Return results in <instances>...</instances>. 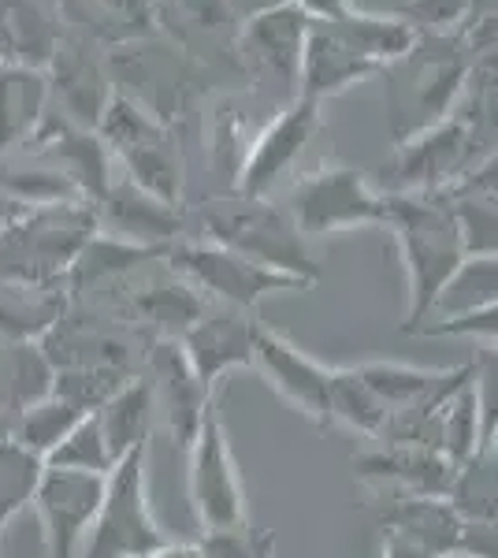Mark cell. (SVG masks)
Here are the masks:
<instances>
[{
	"mask_svg": "<svg viewBox=\"0 0 498 558\" xmlns=\"http://www.w3.org/2000/svg\"><path fill=\"white\" fill-rule=\"evenodd\" d=\"M49 470H71V473H97L108 476L116 470V454L105 439V428L97 421V413H86L75 428L68 432V439L45 458Z\"/></svg>",
	"mask_w": 498,
	"mask_h": 558,
	"instance_id": "34",
	"label": "cell"
},
{
	"mask_svg": "<svg viewBox=\"0 0 498 558\" xmlns=\"http://www.w3.org/2000/svg\"><path fill=\"white\" fill-rule=\"evenodd\" d=\"M328 421L331 425H347L368 439L387 436V413L384 399L365 384V376L353 368H335L331 373V399H328Z\"/></svg>",
	"mask_w": 498,
	"mask_h": 558,
	"instance_id": "28",
	"label": "cell"
},
{
	"mask_svg": "<svg viewBox=\"0 0 498 558\" xmlns=\"http://www.w3.org/2000/svg\"><path fill=\"white\" fill-rule=\"evenodd\" d=\"M23 149L31 153L34 160H45L49 168L68 175L89 205H101L105 194L112 191V183H116V160H112V153H108L101 134L71 123L57 108H49V112L41 116L34 134L23 142Z\"/></svg>",
	"mask_w": 498,
	"mask_h": 558,
	"instance_id": "9",
	"label": "cell"
},
{
	"mask_svg": "<svg viewBox=\"0 0 498 558\" xmlns=\"http://www.w3.org/2000/svg\"><path fill=\"white\" fill-rule=\"evenodd\" d=\"M168 250L160 246H142V242H126L120 235H108V231L97 228V235L86 242L83 254L75 257L68 272V291L71 294H83V291H97L101 283H112V279H123L131 276L138 265L146 260H157L165 257Z\"/></svg>",
	"mask_w": 498,
	"mask_h": 558,
	"instance_id": "26",
	"label": "cell"
},
{
	"mask_svg": "<svg viewBox=\"0 0 498 558\" xmlns=\"http://www.w3.org/2000/svg\"><path fill=\"white\" fill-rule=\"evenodd\" d=\"M458 558H498V518H465Z\"/></svg>",
	"mask_w": 498,
	"mask_h": 558,
	"instance_id": "42",
	"label": "cell"
},
{
	"mask_svg": "<svg viewBox=\"0 0 498 558\" xmlns=\"http://www.w3.org/2000/svg\"><path fill=\"white\" fill-rule=\"evenodd\" d=\"M97 134L131 183L168 205H183V157H179V142L168 123H160L157 116H149L146 108L116 89Z\"/></svg>",
	"mask_w": 498,
	"mask_h": 558,
	"instance_id": "4",
	"label": "cell"
},
{
	"mask_svg": "<svg viewBox=\"0 0 498 558\" xmlns=\"http://www.w3.org/2000/svg\"><path fill=\"white\" fill-rule=\"evenodd\" d=\"M63 31L31 0H0V64L38 68L52 64Z\"/></svg>",
	"mask_w": 498,
	"mask_h": 558,
	"instance_id": "23",
	"label": "cell"
},
{
	"mask_svg": "<svg viewBox=\"0 0 498 558\" xmlns=\"http://www.w3.org/2000/svg\"><path fill=\"white\" fill-rule=\"evenodd\" d=\"M473 376H469V387H473L476 399V413H479V447L498 432V347H479L476 357L469 362Z\"/></svg>",
	"mask_w": 498,
	"mask_h": 558,
	"instance_id": "40",
	"label": "cell"
},
{
	"mask_svg": "<svg viewBox=\"0 0 498 558\" xmlns=\"http://www.w3.org/2000/svg\"><path fill=\"white\" fill-rule=\"evenodd\" d=\"M153 413H157V402H153V387L146 380V373L134 376L108 407L97 410V421H101L105 439H108V447H112L116 462H120L123 454L138 451V447H149Z\"/></svg>",
	"mask_w": 498,
	"mask_h": 558,
	"instance_id": "27",
	"label": "cell"
},
{
	"mask_svg": "<svg viewBox=\"0 0 498 558\" xmlns=\"http://www.w3.org/2000/svg\"><path fill=\"white\" fill-rule=\"evenodd\" d=\"M439 451L454 465L469 462L479 451V413L469 380L439 407Z\"/></svg>",
	"mask_w": 498,
	"mask_h": 558,
	"instance_id": "37",
	"label": "cell"
},
{
	"mask_svg": "<svg viewBox=\"0 0 498 558\" xmlns=\"http://www.w3.org/2000/svg\"><path fill=\"white\" fill-rule=\"evenodd\" d=\"M149 558H202V544H179V539H168L160 551H153Z\"/></svg>",
	"mask_w": 498,
	"mask_h": 558,
	"instance_id": "46",
	"label": "cell"
},
{
	"mask_svg": "<svg viewBox=\"0 0 498 558\" xmlns=\"http://www.w3.org/2000/svg\"><path fill=\"white\" fill-rule=\"evenodd\" d=\"M168 268L179 272L186 283H194L205 299L223 302L228 310H253L268 294L283 291H309L313 283L297 276H287L279 268H268L253 257L234 254L228 246H216L205 239H179L168 246Z\"/></svg>",
	"mask_w": 498,
	"mask_h": 558,
	"instance_id": "6",
	"label": "cell"
},
{
	"mask_svg": "<svg viewBox=\"0 0 498 558\" xmlns=\"http://www.w3.org/2000/svg\"><path fill=\"white\" fill-rule=\"evenodd\" d=\"M447 191H469V194L498 197V153H495V157H487L484 165L476 168V172L461 175L454 186H447Z\"/></svg>",
	"mask_w": 498,
	"mask_h": 558,
	"instance_id": "43",
	"label": "cell"
},
{
	"mask_svg": "<svg viewBox=\"0 0 498 558\" xmlns=\"http://www.w3.org/2000/svg\"><path fill=\"white\" fill-rule=\"evenodd\" d=\"M0 197L23 205V209H34V205H60V202H78L75 183L68 175L57 172V168L41 165V168H15L0 157ZM86 202V197H83Z\"/></svg>",
	"mask_w": 498,
	"mask_h": 558,
	"instance_id": "32",
	"label": "cell"
},
{
	"mask_svg": "<svg viewBox=\"0 0 498 558\" xmlns=\"http://www.w3.org/2000/svg\"><path fill=\"white\" fill-rule=\"evenodd\" d=\"M469 153V131L461 120H439L432 128L410 134L398 142L391 160L394 191L402 194H424V191H447L458 183V168L465 165Z\"/></svg>",
	"mask_w": 498,
	"mask_h": 558,
	"instance_id": "17",
	"label": "cell"
},
{
	"mask_svg": "<svg viewBox=\"0 0 498 558\" xmlns=\"http://www.w3.org/2000/svg\"><path fill=\"white\" fill-rule=\"evenodd\" d=\"M495 302H498V254L495 257H465L458 272L450 276V283L442 287L432 317H454V313H469V310L495 305Z\"/></svg>",
	"mask_w": 498,
	"mask_h": 558,
	"instance_id": "31",
	"label": "cell"
},
{
	"mask_svg": "<svg viewBox=\"0 0 498 558\" xmlns=\"http://www.w3.org/2000/svg\"><path fill=\"white\" fill-rule=\"evenodd\" d=\"M190 454V507L202 525V533H220V529L246 525V484H242L239 458L231 451L228 425L220 417L216 399L208 402L202 428Z\"/></svg>",
	"mask_w": 498,
	"mask_h": 558,
	"instance_id": "8",
	"label": "cell"
},
{
	"mask_svg": "<svg viewBox=\"0 0 498 558\" xmlns=\"http://www.w3.org/2000/svg\"><path fill=\"white\" fill-rule=\"evenodd\" d=\"M316 128H320V105L309 97H294L291 105H283L276 116L253 134L250 153L242 160L239 186L234 194L242 197H268L271 186L279 183L291 165L305 153V146L313 142Z\"/></svg>",
	"mask_w": 498,
	"mask_h": 558,
	"instance_id": "12",
	"label": "cell"
},
{
	"mask_svg": "<svg viewBox=\"0 0 498 558\" xmlns=\"http://www.w3.org/2000/svg\"><path fill=\"white\" fill-rule=\"evenodd\" d=\"M450 209L458 220V235L465 257H495L498 254V197L447 191Z\"/></svg>",
	"mask_w": 498,
	"mask_h": 558,
	"instance_id": "36",
	"label": "cell"
},
{
	"mask_svg": "<svg viewBox=\"0 0 498 558\" xmlns=\"http://www.w3.org/2000/svg\"><path fill=\"white\" fill-rule=\"evenodd\" d=\"M202 558H276L279 536L265 533V529L234 525V529H220V533H202Z\"/></svg>",
	"mask_w": 498,
	"mask_h": 558,
	"instance_id": "39",
	"label": "cell"
},
{
	"mask_svg": "<svg viewBox=\"0 0 498 558\" xmlns=\"http://www.w3.org/2000/svg\"><path fill=\"white\" fill-rule=\"evenodd\" d=\"M131 310L153 331V339H183L208 313V299L175 272V279L138 287L131 294Z\"/></svg>",
	"mask_w": 498,
	"mask_h": 558,
	"instance_id": "25",
	"label": "cell"
},
{
	"mask_svg": "<svg viewBox=\"0 0 498 558\" xmlns=\"http://www.w3.org/2000/svg\"><path fill=\"white\" fill-rule=\"evenodd\" d=\"M49 75L38 68L0 64V157L23 146L49 112Z\"/></svg>",
	"mask_w": 498,
	"mask_h": 558,
	"instance_id": "24",
	"label": "cell"
},
{
	"mask_svg": "<svg viewBox=\"0 0 498 558\" xmlns=\"http://www.w3.org/2000/svg\"><path fill=\"white\" fill-rule=\"evenodd\" d=\"M45 481V458L26 451L20 439L0 436V536L23 510L34 507Z\"/></svg>",
	"mask_w": 498,
	"mask_h": 558,
	"instance_id": "29",
	"label": "cell"
},
{
	"mask_svg": "<svg viewBox=\"0 0 498 558\" xmlns=\"http://www.w3.org/2000/svg\"><path fill=\"white\" fill-rule=\"evenodd\" d=\"M146 465L149 447H138V451L123 454L116 470L108 473L105 499L94 529H89L83 558H149L168 544L165 529L157 525L149 510Z\"/></svg>",
	"mask_w": 498,
	"mask_h": 558,
	"instance_id": "5",
	"label": "cell"
},
{
	"mask_svg": "<svg viewBox=\"0 0 498 558\" xmlns=\"http://www.w3.org/2000/svg\"><path fill=\"white\" fill-rule=\"evenodd\" d=\"M146 380L153 387V402H157V413L165 417L171 439L186 451L194 444L197 428H202L212 391L197 380L194 365L186 362L179 339H149Z\"/></svg>",
	"mask_w": 498,
	"mask_h": 558,
	"instance_id": "14",
	"label": "cell"
},
{
	"mask_svg": "<svg viewBox=\"0 0 498 558\" xmlns=\"http://www.w3.org/2000/svg\"><path fill=\"white\" fill-rule=\"evenodd\" d=\"M253 368H257L297 413H305L313 425L331 428L328 399H331L335 368L316 362V357L305 354L297 343H291L283 331L268 328V324H260V320H257V336H253Z\"/></svg>",
	"mask_w": 498,
	"mask_h": 558,
	"instance_id": "11",
	"label": "cell"
},
{
	"mask_svg": "<svg viewBox=\"0 0 498 558\" xmlns=\"http://www.w3.org/2000/svg\"><path fill=\"white\" fill-rule=\"evenodd\" d=\"M384 75V68L368 64L365 57L350 49L328 23H309V38L302 52V75H297V97H309L320 105L324 97H339L342 89Z\"/></svg>",
	"mask_w": 498,
	"mask_h": 558,
	"instance_id": "21",
	"label": "cell"
},
{
	"mask_svg": "<svg viewBox=\"0 0 498 558\" xmlns=\"http://www.w3.org/2000/svg\"><path fill=\"white\" fill-rule=\"evenodd\" d=\"M473 8V0H410L402 12L405 23L416 31H447V26L461 23Z\"/></svg>",
	"mask_w": 498,
	"mask_h": 558,
	"instance_id": "41",
	"label": "cell"
},
{
	"mask_svg": "<svg viewBox=\"0 0 498 558\" xmlns=\"http://www.w3.org/2000/svg\"><path fill=\"white\" fill-rule=\"evenodd\" d=\"M108 476L97 473H71V470H49L34 499V510L41 518V533L49 558H83L89 529L97 521L105 499Z\"/></svg>",
	"mask_w": 498,
	"mask_h": 558,
	"instance_id": "10",
	"label": "cell"
},
{
	"mask_svg": "<svg viewBox=\"0 0 498 558\" xmlns=\"http://www.w3.org/2000/svg\"><path fill=\"white\" fill-rule=\"evenodd\" d=\"M253 336L257 320L242 317V310H208L179 343L197 380L212 391L234 368H253Z\"/></svg>",
	"mask_w": 498,
	"mask_h": 558,
	"instance_id": "20",
	"label": "cell"
},
{
	"mask_svg": "<svg viewBox=\"0 0 498 558\" xmlns=\"http://www.w3.org/2000/svg\"><path fill=\"white\" fill-rule=\"evenodd\" d=\"M197 223H202L205 242L228 246L234 254L253 257L287 276H297L313 287L320 283V265L309 254V239L297 231L287 205H276L268 197L228 194L208 202L197 213Z\"/></svg>",
	"mask_w": 498,
	"mask_h": 558,
	"instance_id": "3",
	"label": "cell"
},
{
	"mask_svg": "<svg viewBox=\"0 0 498 558\" xmlns=\"http://www.w3.org/2000/svg\"><path fill=\"white\" fill-rule=\"evenodd\" d=\"M83 417H86V413L78 407H71L68 399L49 395V399H41V402H34V407L15 413L8 436L20 439L26 451H34L38 458H49L63 444V439H68V432L75 428Z\"/></svg>",
	"mask_w": 498,
	"mask_h": 558,
	"instance_id": "30",
	"label": "cell"
},
{
	"mask_svg": "<svg viewBox=\"0 0 498 558\" xmlns=\"http://www.w3.org/2000/svg\"><path fill=\"white\" fill-rule=\"evenodd\" d=\"M465 518L450 499H394L379 518V558H458Z\"/></svg>",
	"mask_w": 498,
	"mask_h": 558,
	"instance_id": "15",
	"label": "cell"
},
{
	"mask_svg": "<svg viewBox=\"0 0 498 558\" xmlns=\"http://www.w3.org/2000/svg\"><path fill=\"white\" fill-rule=\"evenodd\" d=\"M146 4H153V0H146Z\"/></svg>",
	"mask_w": 498,
	"mask_h": 558,
	"instance_id": "47",
	"label": "cell"
},
{
	"mask_svg": "<svg viewBox=\"0 0 498 558\" xmlns=\"http://www.w3.org/2000/svg\"><path fill=\"white\" fill-rule=\"evenodd\" d=\"M12 413V384H8V343H0V417ZM15 421V413H12Z\"/></svg>",
	"mask_w": 498,
	"mask_h": 558,
	"instance_id": "45",
	"label": "cell"
},
{
	"mask_svg": "<svg viewBox=\"0 0 498 558\" xmlns=\"http://www.w3.org/2000/svg\"><path fill=\"white\" fill-rule=\"evenodd\" d=\"M97 205L60 202V205H15L0 223V279L34 287H57L68 279L75 257L97 235ZM68 287V283H63Z\"/></svg>",
	"mask_w": 498,
	"mask_h": 558,
	"instance_id": "2",
	"label": "cell"
},
{
	"mask_svg": "<svg viewBox=\"0 0 498 558\" xmlns=\"http://www.w3.org/2000/svg\"><path fill=\"white\" fill-rule=\"evenodd\" d=\"M309 15L297 8V0L253 12L239 31V52L257 75H268L287 86V94L297 97V75H302V52L309 38Z\"/></svg>",
	"mask_w": 498,
	"mask_h": 558,
	"instance_id": "13",
	"label": "cell"
},
{
	"mask_svg": "<svg viewBox=\"0 0 498 558\" xmlns=\"http://www.w3.org/2000/svg\"><path fill=\"white\" fill-rule=\"evenodd\" d=\"M49 75V89L57 97V112L68 116L71 123L86 131L101 128L105 108L112 105L116 86L108 78V71L101 60L89 49V38L78 31L63 34L57 52H52V64L45 68Z\"/></svg>",
	"mask_w": 498,
	"mask_h": 558,
	"instance_id": "16",
	"label": "cell"
},
{
	"mask_svg": "<svg viewBox=\"0 0 498 558\" xmlns=\"http://www.w3.org/2000/svg\"><path fill=\"white\" fill-rule=\"evenodd\" d=\"M297 8H302L313 23H335V20H347V15L357 12L353 0H297Z\"/></svg>",
	"mask_w": 498,
	"mask_h": 558,
	"instance_id": "44",
	"label": "cell"
},
{
	"mask_svg": "<svg viewBox=\"0 0 498 558\" xmlns=\"http://www.w3.org/2000/svg\"><path fill=\"white\" fill-rule=\"evenodd\" d=\"M353 476L373 488H391L398 499H447L454 488L458 465L447 454L428 451V447L410 444H387L379 451L353 458Z\"/></svg>",
	"mask_w": 498,
	"mask_h": 558,
	"instance_id": "18",
	"label": "cell"
},
{
	"mask_svg": "<svg viewBox=\"0 0 498 558\" xmlns=\"http://www.w3.org/2000/svg\"><path fill=\"white\" fill-rule=\"evenodd\" d=\"M68 317V291L0 279V343H41Z\"/></svg>",
	"mask_w": 498,
	"mask_h": 558,
	"instance_id": "22",
	"label": "cell"
},
{
	"mask_svg": "<svg viewBox=\"0 0 498 558\" xmlns=\"http://www.w3.org/2000/svg\"><path fill=\"white\" fill-rule=\"evenodd\" d=\"M8 384H12V413L49 399L57 387V365L41 343H8Z\"/></svg>",
	"mask_w": 498,
	"mask_h": 558,
	"instance_id": "35",
	"label": "cell"
},
{
	"mask_svg": "<svg viewBox=\"0 0 498 558\" xmlns=\"http://www.w3.org/2000/svg\"><path fill=\"white\" fill-rule=\"evenodd\" d=\"M134 368H120V365H89V368H63L57 373V387L52 395L68 399L71 407H78L83 413H97L101 407L116 399L126 384L134 380Z\"/></svg>",
	"mask_w": 498,
	"mask_h": 558,
	"instance_id": "33",
	"label": "cell"
},
{
	"mask_svg": "<svg viewBox=\"0 0 498 558\" xmlns=\"http://www.w3.org/2000/svg\"><path fill=\"white\" fill-rule=\"evenodd\" d=\"M97 223L108 235H120L126 242H142V246L168 250L171 242L183 239L186 216L183 205H168L157 194L142 191L126 175H116L112 191L97 205Z\"/></svg>",
	"mask_w": 498,
	"mask_h": 558,
	"instance_id": "19",
	"label": "cell"
},
{
	"mask_svg": "<svg viewBox=\"0 0 498 558\" xmlns=\"http://www.w3.org/2000/svg\"><path fill=\"white\" fill-rule=\"evenodd\" d=\"M398 242L405 268V324L402 331L413 336L436 310L442 287L465 260V246L458 235V220L450 209L447 191H424V194H387V223Z\"/></svg>",
	"mask_w": 498,
	"mask_h": 558,
	"instance_id": "1",
	"label": "cell"
},
{
	"mask_svg": "<svg viewBox=\"0 0 498 558\" xmlns=\"http://www.w3.org/2000/svg\"><path fill=\"white\" fill-rule=\"evenodd\" d=\"M416 339H473L479 347H498V302L479 310L454 313V317H432L413 331Z\"/></svg>",
	"mask_w": 498,
	"mask_h": 558,
	"instance_id": "38",
	"label": "cell"
},
{
	"mask_svg": "<svg viewBox=\"0 0 498 558\" xmlns=\"http://www.w3.org/2000/svg\"><path fill=\"white\" fill-rule=\"evenodd\" d=\"M287 213L294 216L297 231L305 239H320L353 228H384L387 194H379L357 168L324 165L291 186Z\"/></svg>",
	"mask_w": 498,
	"mask_h": 558,
	"instance_id": "7",
	"label": "cell"
}]
</instances>
